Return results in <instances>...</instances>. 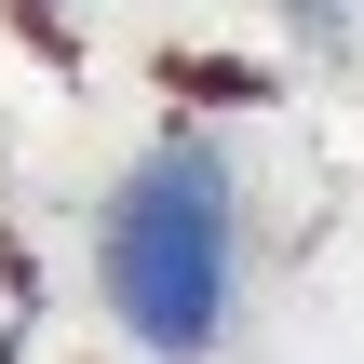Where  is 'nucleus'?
<instances>
[{
	"instance_id": "1",
	"label": "nucleus",
	"mask_w": 364,
	"mask_h": 364,
	"mask_svg": "<svg viewBox=\"0 0 364 364\" xmlns=\"http://www.w3.org/2000/svg\"><path fill=\"white\" fill-rule=\"evenodd\" d=\"M95 297L149 364H216L243 311V162L203 122H162L95 203Z\"/></svg>"
},
{
	"instance_id": "2",
	"label": "nucleus",
	"mask_w": 364,
	"mask_h": 364,
	"mask_svg": "<svg viewBox=\"0 0 364 364\" xmlns=\"http://www.w3.org/2000/svg\"><path fill=\"white\" fill-rule=\"evenodd\" d=\"M284 27H297V41H324V54H338V41H351V0H284Z\"/></svg>"
}]
</instances>
